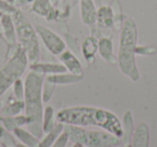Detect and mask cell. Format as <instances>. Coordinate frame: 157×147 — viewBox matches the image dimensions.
<instances>
[{"mask_svg": "<svg viewBox=\"0 0 157 147\" xmlns=\"http://www.w3.org/2000/svg\"><path fill=\"white\" fill-rule=\"evenodd\" d=\"M57 123L78 127H96L110 132L122 140L124 130L123 123L114 113L96 106H69L58 111Z\"/></svg>", "mask_w": 157, "mask_h": 147, "instance_id": "6da1fadb", "label": "cell"}, {"mask_svg": "<svg viewBox=\"0 0 157 147\" xmlns=\"http://www.w3.org/2000/svg\"><path fill=\"white\" fill-rule=\"evenodd\" d=\"M44 75L35 71H30L24 81L25 84V116L27 118V128L38 138L43 136V88Z\"/></svg>", "mask_w": 157, "mask_h": 147, "instance_id": "7a4b0ae2", "label": "cell"}, {"mask_svg": "<svg viewBox=\"0 0 157 147\" xmlns=\"http://www.w3.org/2000/svg\"><path fill=\"white\" fill-rule=\"evenodd\" d=\"M138 26L132 17H127L123 23L117 52V65L121 72L132 82L140 80V72L136 61V47L138 42Z\"/></svg>", "mask_w": 157, "mask_h": 147, "instance_id": "3957f363", "label": "cell"}, {"mask_svg": "<svg viewBox=\"0 0 157 147\" xmlns=\"http://www.w3.org/2000/svg\"><path fill=\"white\" fill-rule=\"evenodd\" d=\"M63 131L70 142L80 143L86 147H116L122 140L105 130L86 129V127L65 125Z\"/></svg>", "mask_w": 157, "mask_h": 147, "instance_id": "277c9868", "label": "cell"}, {"mask_svg": "<svg viewBox=\"0 0 157 147\" xmlns=\"http://www.w3.org/2000/svg\"><path fill=\"white\" fill-rule=\"evenodd\" d=\"M12 18L15 25L18 43L26 53L28 63L33 65V63L39 62L41 53H40L38 35L36 32L35 27L30 24L25 14L18 9L12 14Z\"/></svg>", "mask_w": 157, "mask_h": 147, "instance_id": "5b68a950", "label": "cell"}, {"mask_svg": "<svg viewBox=\"0 0 157 147\" xmlns=\"http://www.w3.org/2000/svg\"><path fill=\"white\" fill-rule=\"evenodd\" d=\"M28 66L25 51L18 46L14 54L8 59L6 65L0 69V97L14 84L16 80L25 73Z\"/></svg>", "mask_w": 157, "mask_h": 147, "instance_id": "8992f818", "label": "cell"}, {"mask_svg": "<svg viewBox=\"0 0 157 147\" xmlns=\"http://www.w3.org/2000/svg\"><path fill=\"white\" fill-rule=\"evenodd\" d=\"M35 29L38 37L41 39V41L43 42L45 47L53 55L58 56L63 51L67 50L66 42L55 31H53L52 29L48 28V27L43 26V25H36Z\"/></svg>", "mask_w": 157, "mask_h": 147, "instance_id": "52a82bcc", "label": "cell"}, {"mask_svg": "<svg viewBox=\"0 0 157 147\" xmlns=\"http://www.w3.org/2000/svg\"><path fill=\"white\" fill-rule=\"evenodd\" d=\"M31 11L48 21H56L59 16V12L55 9L51 0H35L31 5Z\"/></svg>", "mask_w": 157, "mask_h": 147, "instance_id": "ba28073f", "label": "cell"}, {"mask_svg": "<svg viewBox=\"0 0 157 147\" xmlns=\"http://www.w3.org/2000/svg\"><path fill=\"white\" fill-rule=\"evenodd\" d=\"M97 10L94 0H80V16L85 26H94L97 23Z\"/></svg>", "mask_w": 157, "mask_h": 147, "instance_id": "9c48e42d", "label": "cell"}, {"mask_svg": "<svg viewBox=\"0 0 157 147\" xmlns=\"http://www.w3.org/2000/svg\"><path fill=\"white\" fill-rule=\"evenodd\" d=\"M58 58L70 73L75 75H84L83 66L78 57L73 54V52L66 50L60 55H58Z\"/></svg>", "mask_w": 157, "mask_h": 147, "instance_id": "30bf717a", "label": "cell"}, {"mask_svg": "<svg viewBox=\"0 0 157 147\" xmlns=\"http://www.w3.org/2000/svg\"><path fill=\"white\" fill-rule=\"evenodd\" d=\"M150 127L146 123L142 121L135 128L130 147H150Z\"/></svg>", "mask_w": 157, "mask_h": 147, "instance_id": "8fae6325", "label": "cell"}, {"mask_svg": "<svg viewBox=\"0 0 157 147\" xmlns=\"http://www.w3.org/2000/svg\"><path fill=\"white\" fill-rule=\"evenodd\" d=\"M30 71H35L41 73L43 75H52V74H59L67 72L66 67L63 63H52V62H36L29 65Z\"/></svg>", "mask_w": 157, "mask_h": 147, "instance_id": "7c38bea8", "label": "cell"}, {"mask_svg": "<svg viewBox=\"0 0 157 147\" xmlns=\"http://www.w3.org/2000/svg\"><path fill=\"white\" fill-rule=\"evenodd\" d=\"M98 53L100 57L108 63H117V58L114 56L113 41L110 38L102 37L98 40Z\"/></svg>", "mask_w": 157, "mask_h": 147, "instance_id": "4fadbf2b", "label": "cell"}, {"mask_svg": "<svg viewBox=\"0 0 157 147\" xmlns=\"http://www.w3.org/2000/svg\"><path fill=\"white\" fill-rule=\"evenodd\" d=\"M81 53L87 62H93L95 56L98 53V39L94 36L84 38L81 44Z\"/></svg>", "mask_w": 157, "mask_h": 147, "instance_id": "5bb4252c", "label": "cell"}, {"mask_svg": "<svg viewBox=\"0 0 157 147\" xmlns=\"http://www.w3.org/2000/svg\"><path fill=\"white\" fill-rule=\"evenodd\" d=\"M97 24L105 29L114 26V12L110 6H102L97 10Z\"/></svg>", "mask_w": 157, "mask_h": 147, "instance_id": "9a60e30c", "label": "cell"}, {"mask_svg": "<svg viewBox=\"0 0 157 147\" xmlns=\"http://www.w3.org/2000/svg\"><path fill=\"white\" fill-rule=\"evenodd\" d=\"M0 24L2 27L3 35H5L7 41H9L11 44L16 43V41H17L16 29L11 14H3L0 18Z\"/></svg>", "mask_w": 157, "mask_h": 147, "instance_id": "2e32d148", "label": "cell"}, {"mask_svg": "<svg viewBox=\"0 0 157 147\" xmlns=\"http://www.w3.org/2000/svg\"><path fill=\"white\" fill-rule=\"evenodd\" d=\"M123 130H124V134H123L122 142L125 145H130L131 140H132L133 132H135V123H133V117L132 112L130 110H127L123 115Z\"/></svg>", "mask_w": 157, "mask_h": 147, "instance_id": "e0dca14e", "label": "cell"}, {"mask_svg": "<svg viewBox=\"0 0 157 147\" xmlns=\"http://www.w3.org/2000/svg\"><path fill=\"white\" fill-rule=\"evenodd\" d=\"M83 75H75L72 73H59V74H52V75H46L45 78L55 85H69L75 84V83L81 82L83 80Z\"/></svg>", "mask_w": 157, "mask_h": 147, "instance_id": "ac0fdd59", "label": "cell"}, {"mask_svg": "<svg viewBox=\"0 0 157 147\" xmlns=\"http://www.w3.org/2000/svg\"><path fill=\"white\" fill-rule=\"evenodd\" d=\"M0 121H2L3 127L9 132H13L16 128L27 126V118L25 115H16V116H3L0 117Z\"/></svg>", "mask_w": 157, "mask_h": 147, "instance_id": "d6986e66", "label": "cell"}, {"mask_svg": "<svg viewBox=\"0 0 157 147\" xmlns=\"http://www.w3.org/2000/svg\"><path fill=\"white\" fill-rule=\"evenodd\" d=\"M13 133L22 144L26 145L28 147H36L38 145V143H39V138L37 136L33 135L29 130L27 131V130L23 129L22 127L16 128L13 131Z\"/></svg>", "mask_w": 157, "mask_h": 147, "instance_id": "ffe728a7", "label": "cell"}, {"mask_svg": "<svg viewBox=\"0 0 157 147\" xmlns=\"http://www.w3.org/2000/svg\"><path fill=\"white\" fill-rule=\"evenodd\" d=\"M56 115H55L54 107L51 105H48L44 107L43 110V123H42V130L43 133H48L54 129L56 126Z\"/></svg>", "mask_w": 157, "mask_h": 147, "instance_id": "44dd1931", "label": "cell"}, {"mask_svg": "<svg viewBox=\"0 0 157 147\" xmlns=\"http://www.w3.org/2000/svg\"><path fill=\"white\" fill-rule=\"evenodd\" d=\"M63 126H65L63 123H57L56 126L54 127V129L48 132V133H46L45 136L41 141H39V143H38V145L36 147H52L53 144L55 143V141L57 140V138L63 131Z\"/></svg>", "mask_w": 157, "mask_h": 147, "instance_id": "7402d4cb", "label": "cell"}, {"mask_svg": "<svg viewBox=\"0 0 157 147\" xmlns=\"http://www.w3.org/2000/svg\"><path fill=\"white\" fill-rule=\"evenodd\" d=\"M25 110V102L24 100H13L9 102L5 107L1 110L2 116H16L20 115Z\"/></svg>", "mask_w": 157, "mask_h": 147, "instance_id": "603a6c76", "label": "cell"}, {"mask_svg": "<svg viewBox=\"0 0 157 147\" xmlns=\"http://www.w3.org/2000/svg\"><path fill=\"white\" fill-rule=\"evenodd\" d=\"M55 87H56V85L53 84L52 82H50V81H48L44 77L43 88H42V100H43L44 103H48L52 99L55 91Z\"/></svg>", "mask_w": 157, "mask_h": 147, "instance_id": "cb8c5ba5", "label": "cell"}, {"mask_svg": "<svg viewBox=\"0 0 157 147\" xmlns=\"http://www.w3.org/2000/svg\"><path fill=\"white\" fill-rule=\"evenodd\" d=\"M13 87V95L15 97V99L17 100H24V95H25V84L21 78L16 80L14 82V84L12 85Z\"/></svg>", "mask_w": 157, "mask_h": 147, "instance_id": "d4e9b609", "label": "cell"}, {"mask_svg": "<svg viewBox=\"0 0 157 147\" xmlns=\"http://www.w3.org/2000/svg\"><path fill=\"white\" fill-rule=\"evenodd\" d=\"M17 10V8L13 3L9 2L7 0H0V12L3 14H13Z\"/></svg>", "mask_w": 157, "mask_h": 147, "instance_id": "484cf974", "label": "cell"}, {"mask_svg": "<svg viewBox=\"0 0 157 147\" xmlns=\"http://www.w3.org/2000/svg\"><path fill=\"white\" fill-rule=\"evenodd\" d=\"M156 53V48L153 46H138L136 47V55H142V56H147Z\"/></svg>", "mask_w": 157, "mask_h": 147, "instance_id": "4316f807", "label": "cell"}, {"mask_svg": "<svg viewBox=\"0 0 157 147\" xmlns=\"http://www.w3.org/2000/svg\"><path fill=\"white\" fill-rule=\"evenodd\" d=\"M69 142V138H68V135L66 134L65 131L61 132L60 135L57 138V140L55 141V143L53 144L52 147H66Z\"/></svg>", "mask_w": 157, "mask_h": 147, "instance_id": "83f0119b", "label": "cell"}, {"mask_svg": "<svg viewBox=\"0 0 157 147\" xmlns=\"http://www.w3.org/2000/svg\"><path fill=\"white\" fill-rule=\"evenodd\" d=\"M35 0H14V6L15 7H22V6H25L27 3H33Z\"/></svg>", "mask_w": 157, "mask_h": 147, "instance_id": "f1b7e54d", "label": "cell"}, {"mask_svg": "<svg viewBox=\"0 0 157 147\" xmlns=\"http://www.w3.org/2000/svg\"><path fill=\"white\" fill-rule=\"evenodd\" d=\"M72 147H86V146H84L83 144H80V143H73Z\"/></svg>", "mask_w": 157, "mask_h": 147, "instance_id": "f546056e", "label": "cell"}, {"mask_svg": "<svg viewBox=\"0 0 157 147\" xmlns=\"http://www.w3.org/2000/svg\"><path fill=\"white\" fill-rule=\"evenodd\" d=\"M59 1H60V0H51V2L53 3V6H54V7H57V5L59 3Z\"/></svg>", "mask_w": 157, "mask_h": 147, "instance_id": "4dcf8cb0", "label": "cell"}, {"mask_svg": "<svg viewBox=\"0 0 157 147\" xmlns=\"http://www.w3.org/2000/svg\"><path fill=\"white\" fill-rule=\"evenodd\" d=\"M7 1H9V2H11V3H13V5H14V0H7Z\"/></svg>", "mask_w": 157, "mask_h": 147, "instance_id": "1f68e13d", "label": "cell"}, {"mask_svg": "<svg viewBox=\"0 0 157 147\" xmlns=\"http://www.w3.org/2000/svg\"><path fill=\"white\" fill-rule=\"evenodd\" d=\"M1 107H2V103H1V101H0V110H1Z\"/></svg>", "mask_w": 157, "mask_h": 147, "instance_id": "d6a6232c", "label": "cell"}, {"mask_svg": "<svg viewBox=\"0 0 157 147\" xmlns=\"http://www.w3.org/2000/svg\"><path fill=\"white\" fill-rule=\"evenodd\" d=\"M3 15V13H2V12H0V18H1V16H2Z\"/></svg>", "mask_w": 157, "mask_h": 147, "instance_id": "836d02e7", "label": "cell"}, {"mask_svg": "<svg viewBox=\"0 0 157 147\" xmlns=\"http://www.w3.org/2000/svg\"><path fill=\"white\" fill-rule=\"evenodd\" d=\"M124 147H130V145H125Z\"/></svg>", "mask_w": 157, "mask_h": 147, "instance_id": "e575fe53", "label": "cell"}, {"mask_svg": "<svg viewBox=\"0 0 157 147\" xmlns=\"http://www.w3.org/2000/svg\"><path fill=\"white\" fill-rule=\"evenodd\" d=\"M1 144H2V143H1V140H0V146H1Z\"/></svg>", "mask_w": 157, "mask_h": 147, "instance_id": "d590c367", "label": "cell"}, {"mask_svg": "<svg viewBox=\"0 0 157 147\" xmlns=\"http://www.w3.org/2000/svg\"><path fill=\"white\" fill-rule=\"evenodd\" d=\"M6 147H12V146H6Z\"/></svg>", "mask_w": 157, "mask_h": 147, "instance_id": "8d00e7d4", "label": "cell"}]
</instances>
